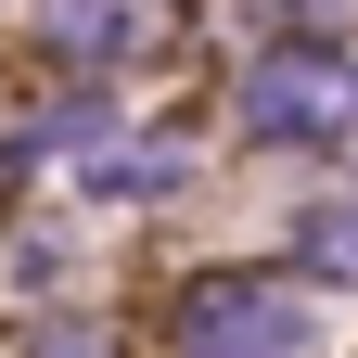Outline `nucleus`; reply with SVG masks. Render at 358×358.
<instances>
[{"instance_id":"obj_5","label":"nucleus","mask_w":358,"mask_h":358,"mask_svg":"<svg viewBox=\"0 0 358 358\" xmlns=\"http://www.w3.org/2000/svg\"><path fill=\"white\" fill-rule=\"evenodd\" d=\"M52 358H103V333H90V345H77V333H52Z\"/></svg>"},{"instance_id":"obj_2","label":"nucleus","mask_w":358,"mask_h":358,"mask_svg":"<svg viewBox=\"0 0 358 358\" xmlns=\"http://www.w3.org/2000/svg\"><path fill=\"white\" fill-rule=\"evenodd\" d=\"M243 115L268 128V141H345V128H358V64L294 38V52L243 64Z\"/></svg>"},{"instance_id":"obj_4","label":"nucleus","mask_w":358,"mask_h":358,"mask_svg":"<svg viewBox=\"0 0 358 358\" xmlns=\"http://www.w3.org/2000/svg\"><path fill=\"white\" fill-rule=\"evenodd\" d=\"M294 268L358 282V205H307V217H294Z\"/></svg>"},{"instance_id":"obj_1","label":"nucleus","mask_w":358,"mask_h":358,"mask_svg":"<svg viewBox=\"0 0 358 358\" xmlns=\"http://www.w3.org/2000/svg\"><path fill=\"white\" fill-rule=\"evenodd\" d=\"M179 358H307L294 282H256V268L192 282V294H179Z\"/></svg>"},{"instance_id":"obj_3","label":"nucleus","mask_w":358,"mask_h":358,"mask_svg":"<svg viewBox=\"0 0 358 358\" xmlns=\"http://www.w3.org/2000/svg\"><path fill=\"white\" fill-rule=\"evenodd\" d=\"M38 38H64V52H141L154 38V0H26Z\"/></svg>"}]
</instances>
